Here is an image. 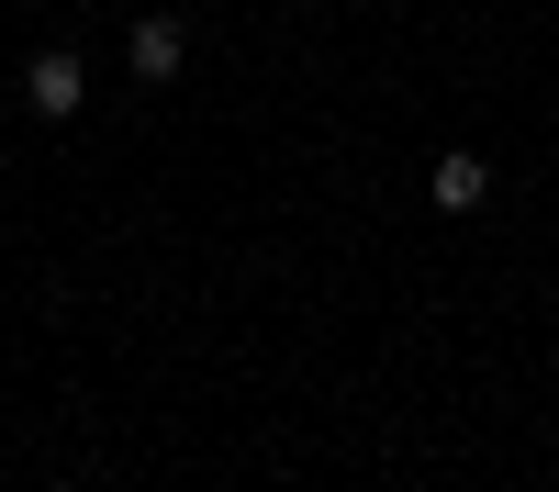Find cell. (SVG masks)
Segmentation results:
<instances>
[{
  "instance_id": "obj_3",
  "label": "cell",
  "mask_w": 559,
  "mask_h": 492,
  "mask_svg": "<svg viewBox=\"0 0 559 492\" xmlns=\"http://www.w3.org/2000/svg\"><path fill=\"white\" fill-rule=\"evenodd\" d=\"M426 202H437V213H459V224H471V213L492 202V168H481L471 146H448V157L426 168Z\"/></svg>"
},
{
  "instance_id": "obj_2",
  "label": "cell",
  "mask_w": 559,
  "mask_h": 492,
  "mask_svg": "<svg viewBox=\"0 0 559 492\" xmlns=\"http://www.w3.org/2000/svg\"><path fill=\"white\" fill-rule=\"evenodd\" d=\"M123 68L146 79V89H168L179 68H191V23H179V12H134V34H123Z\"/></svg>"
},
{
  "instance_id": "obj_4",
  "label": "cell",
  "mask_w": 559,
  "mask_h": 492,
  "mask_svg": "<svg viewBox=\"0 0 559 492\" xmlns=\"http://www.w3.org/2000/svg\"><path fill=\"white\" fill-rule=\"evenodd\" d=\"M45 492H90V481H45Z\"/></svg>"
},
{
  "instance_id": "obj_1",
  "label": "cell",
  "mask_w": 559,
  "mask_h": 492,
  "mask_svg": "<svg viewBox=\"0 0 559 492\" xmlns=\"http://www.w3.org/2000/svg\"><path fill=\"white\" fill-rule=\"evenodd\" d=\"M23 112L34 123H79L90 112V57H79V45H34V57H23Z\"/></svg>"
}]
</instances>
